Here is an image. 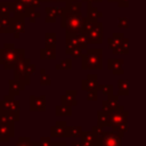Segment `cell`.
Listing matches in <instances>:
<instances>
[{"label": "cell", "instance_id": "2", "mask_svg": "<svg viewBox=\"0 0 146 146\" xmlns=\"http://www.w3.org/2000/svg\"><path fill=\"white\" fill-rule=\"evenodd\" d=\"M121 133H103L100 137H98L97 146H121Z\"/></svg>", "mask_w": 146, "mask_h": 146}, {"label": "cell", "instance_id": "5", "mask_svg": "<svg viewBox=\"0 0 146 146\" xmlns=\"http://www.w3.org/2000/svg\"><path fill=\"white\" fill-rule=\"evenodd\" d=\"M90 32V39L92 40L91 42H100V38H102V29L99 31H97L96 27H92L91 30H89Z\"/></svg>", "mask_w": 146, "mask_h": 146}, {"label": "cell", "instance_id": "3", "mask_svg": "<svg viewBox=\"0 0 146 146\" xmlns=\"http://www.w3.org/2000/svg\"><path fill=\"white\" fill-rule=\"evenodd\" d=\"M125 117H127V113L124 112H115L113 113V116H112V123H113V127H115V129H119V128H123V124H125Z\"/></svg>", "mask_w": 146, "mask_h": 146}, {"label": "cell", "instance_id": "1", "mask_svg": "<svg viewBox=\"0 0 146 146\" xmlns=\"http://www.w3.org/2000/svg\"><path fill=\"white\" fill-rule=\"evenodd\" d=\"M102 52H100V49H90L87 55L83 57V60H82V66L84 68H99L102 66Z\"/></svg>", "mask_w": 146, "mask_h": 146}, {"label": "cell", "instance_id": "6", "mask_svg": "<svg viewBox=\"0 0 146 146\" xmlns=\"http://www.w3.org/2000/svg\"><path fill=\"white\" fill-rule=\"evenodd\" d=\"M103 122H105V125L108 124V116H107L106 112H99L98 113V123H99L100 127H104Z\"/></svg>", "mask_w": 146, "mask_h": 146}, {"label": "cell", "instance_id": "7", "mask_svg": "<svg viewBox=\"0 0 146 146\" xmlns=\"http://www.w3.org/2000/svg\"><path fill=\"white\" fill-rule=\"evenodd\" d=\"M57 115H71V108L68 106H59L56 108Z\"/></svg>", "mask_w": 146, "mask_h": 146}, {"label": "cell", "instance_id": "9", "mask_svg": "<svg viewBox=\"0 0 146 146\" xmlns=\"http://www.w3.org/2000/svg\"><path fill=\"white\" fill-rule=\"evenodd\" d=\"M22 3H25L26 6H32V5H34V6H38L36 3L39 2V0H19Z\"/></svg>", "mask_w": 146, "mask_h": 146}, {"label": "cell", "instance_id": "4", "mask_svg": "<svg viewBox=\"0 0 146 146\" xmlns=\"http://www.w3.org/2000/svg\"><path fill=\"white\" fill-rule=\"evenodd\" d=\"M31 108L39 111L44 110V98L43 97H31Z\"/></svg>", "mask_w": 146, "mask_h": 146}, {"label": "cell", "instance_id": "10", "mask_svg": "<svg viewBox=\"0 0 146 146\" xmlns=\"http://www.w3.org/2000/svg\"><path fill=\"white\" fill-rule=\"evenodd\" d=\"M16 146H31L29 141H23V139H19V143Z\"/></svg>", "mask_w": 146, "mask_h": 146}, {"label": "cell", "instance_id": "8", "mask_svg": "<svg viewBox=\"0 0 146 146\" xmlns=\"http://www.w3.org/2000/svg\"><path fill=\"white\" fill-rule=\"evenodd\" d=\"M70 66H71V62L70 60H65V62H63V63H60V64H58L56 67L59 70V68H70Z\"/></svg>", "mask_w": 146, "mask_h": 146}]
</instances>
